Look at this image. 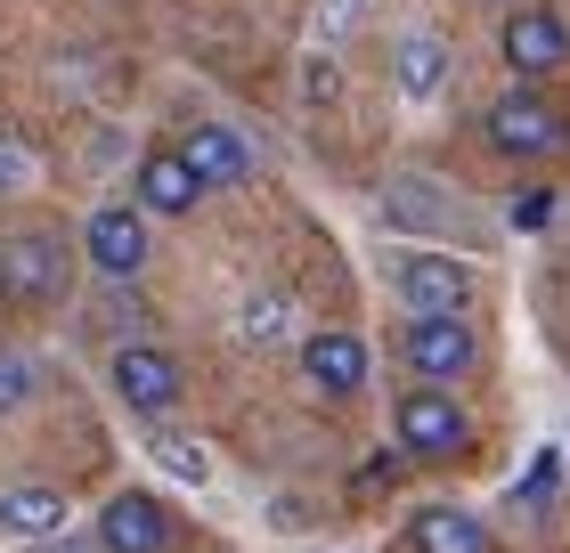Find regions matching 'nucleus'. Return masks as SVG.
<instances>
[{"instance_id": "f257e3e1", "label": "nucleus", "mask_w": 570, "mask_h": 553, "mask_svg": "<svg viewBox=\"0 0 570 553\" xmlns=\"http://www.w3.org/2000/svg\"><path fill=\"white\" fill-rule=\"evenodd\" d=\"M562 139H570L562 107H554L547 90H530V82H513L498 107H489V147L513 155V164H538V155H554Z\"/></svg>"}, {"instance_id": "f03ea898", "label": "nucleus", "mask_w": 570, "mask_h": 553, "mask_svg": "<svg viewBox=\"0 0 570 553\" xmlns=\"http://www.w3.org/2000/svg\"><path fill=\"white\" fill-rule=\"evenodd\" d=\"M66 294V245L49 228H17V236H0V302H24V309H41V302H58Z\"/></svg>"}, {"instance_id": "7ed1b4c3", "label": "nucleus", "mask_w": 570, "mask_h": 553, "mask_svg": "<svg viewBox=\"0 0 570 553\" xmlns=\"http://www.w3.org/2000/svg\"><path fill=\"white\" fill-rule=\"evenodd\" d=\"M392 424H400V447H407L416 464H449V456H464V447H473V424H464L456 391H424V383H416V391L400 399Z\"/></svg>"}, {"instance_id": "20e7f679", "label": "nucleus", "mask_w": 570, "mask_h": 553, "mask_svg": "<svg viewBox=\"0 0 570 553\" xmlns=\"http://www.w3.org/2000/svg\"><path fill=\"white\" fill-rule=\"evenodd\" d=\"M392 294L407 318H456L464 302H473V269L449 253H400L392 260Z\"/></svg>"}, {"instance_id": "39448f33", "label": "nucleus", "mask_w": 570, "mask_h": 553, "mask_svg": "<svg viewBox=\"0 0 570 553\" xmlns=\"http://www.w3.org/2000/svg\"><path fill=\"white\" fill-rule=\"evenodd\" d=\"M107 383L131 415H164V407H179V391H188V375H179V358L164 342H122L107 358Z\"/></svg>"}, {"instance_id": "423d86ee", "label": "nucleus", "mask_w": 570, "mask_h": 553, "mask_svg": "<svg viewBox=\"0 0 570 553\" xmlns=\"http://www.w3.org/2000/svg\"><path fill=\"white\" fill-rule=\"evenodd\" d=\"M400 358L424 375V391H449L456 375H473V358H481V342L464 318H407L400 334Z\"/></svg>"}, {"instance_id": "0eeeda50", "label": "nucleus", "mask_w": 570, "mask_h": 553, "mask_svg": "<svg viewBox=\"0 0 570 553\" xmlns=\"http://www.w3.org/2000/svg\"><path fill=\"white\" fill-rule=\"evenodd\" d=\"M82 253H90L98 277L131 285V277L147 269V213H131V204H98L90 228H82Z\"/></svg>"}, {"instance_id": "6e6552de", "label": "nucleus", "mask_w": 570, "mask_h": 553, "mask_svg": "<svg viewBox=\"0 0 570 553\" xmlns=\"http://www.w3.org/2000/svg\"><path fill=\"white\" fill-rule=\"evenodd\" d=\"M98 553H171V513L147 488H115L98 505Z\"/></svg>"}, {"instance_id": "1a4fd4ad", "label": "nucleus", "mask_w": 570, "mask_h": 553, "mask_svg": "<svg viewBox=\"0 0 570 553\" xmlns=\"http://www.w3.org/2000/svg\"><path fill=\"white\" fill-rule=\"evenodd\" d=\"M302 375H309V391H318V399H351V391H367L375 358H367V342H358V334L326 326V334L302 342Z\"/></svg>"}, {"instance_id": "9d476101", "label": "nucleus", "mask_w": 570, "mask_h": 553, "mask_svg": "<svg viewBox=\"0 0 570 553\" xmlns=\"http://www.w3.org/2000/svg\"><path fill=\"white\" fill-rule=\"evenodd\" d=\"M498 49H505L513 82H538V73H554V66L570 58V24H562L554 9H513L505 33H498Z\"/></svg>"}, {"instance_id": "9b49d317", "label": "nucleus", "mask_w": 570, "mask_h": 553, "mask_svg": "<svg viewBox=\"0 0 570 553\" xmlns=\"http://www.w3.org/2000/svg\"><path fill=\"white\" fill-rule=\"evenodd\" d=\"M179 164L196 171V188H245L253 179V147L228 122H196L188 139H179Z\"/></svg>"}, {"instance_id": "f8f14e48", "label": "nucleus", "mask_w": 570, "mask_h": 553, "mask_svg": "<svg viewBox=\"0 0 570 553\" xmlns=\"http://www.w3.org/2000/svg\"><path fill=\"white\" fill-rule=\"evenodd\" d=\"M131 188H139V213H155V220H188V213H196V196H204V188H196V171L179 164V147H155L147 164H139Z\"/></svg>"}, {"instance_id": "ddd939ff", "label": "nucleus", "mask_w": 570, "mask_h": 553, "mask_svg": "<svg viewBox=\"0 0 570 553\" xmlns=\"http://www.w3.org/2000/svg\"><path fill=\"white\" fill-rule=\"evenodd\" d=\"M58 530H66V488H49V481L0 488V537H33V545H49Z\"/></svg>"}, {"instance_id": "4468645a", "label": "nucleus", "mask_w": 570, "mask_h": 553, "mask_svg": "<svg viewBox=\"0 0 570 553\" xmlns=\"http://www.w3.org/2000/svg\"><path fill=\"white\" fill-rule=\"evenodd\" d=\"M407 545H416V553H489V530H481L473 505H416Z\"/></svg>"}, {"instance_id": "2eb2a0df", "label": "nucleus", "mask_w": 570, "mask_h": 553, "mask_svg": "<svg viewBox=\"0 0 570 553\" xmlns=\"http://www.w3.org/2000/svg\"><path fill=\"white\" fill-rule=\"evenodd\" d=\"M392 82H400V98H440V82H449V41L440 33H407L392 49Z\"/></svg>"}, {"instance_id": "dca6fc26", "label": "nucleus", "mask_w": 570, "mask_h": 553, "mask_svg": "<svg viewBox=\"0 0 570 553\" xmlns=\"http://www.w3.org/2000/svg\"><path fill=\"white\" fill-rule=\"evenodd\" d=\"M383 220L392 228H407V236H432V228H449V204L432 196V179H392V188H383Z\"/></svg>"}, {"instance_id": "f3484780", "label": "nucleus", "mask_w": 570, "mask_h": 553, "mask_svg": "<svg viewBox=\"0 0 570 553\" xmlns=\"http://www.w3.org/2000/svg\"><path fill=\"white\" fill-rule=\"evenodd\" d=\"M147 456H155V472H164V481H179V488H204V481H213V456H204L188 432H155Z\"/></svg>"}, {"instance_id": "a211bd4d", "label": "nucleus", "mask_w": 570, "mask_h": 553, "mask_svg": "<svg viewBox=\"0 0 570 553\" xmlns=\"http://www.w3.org/2000/svg\"><path fill=\"white\" fill-rule=\"evenodd\" d=\"M285 318H294V302H285L277 285H269V294H245V302H237V334H245V342H277Z\"/></svg>"}, {"instance_id": "6ab92c4d", "label": "nucleus", "mask_w": 570, "mask_h": 553, "mask_svg": "<svg viewBox=\"0 0 570 553\" xmlns=\"http://www.w3.org/2000/svg\"><path fill=\"white\" fill-rule=\"evenodd\" d=\"M24 399H33V358H24V350H0V415H17Z\"/></svg>"}, {"instance_id": "aec40b11", "label": "nucleus", "mask_w": 570, "mask_h": 553, "mask_svg": "<svg viewBox=\"0 0 570 553\" xmlns=\"http://www.w3.org/2000/svg\"><path fill=\"white\" fill-rule=\"evenodd\" d=\"M24 179H33V155H24L17 139H0V196H9V188H24Z\"/></svg>"}, {"instance_id": "412c9836", "label": "nucleus", "mask_w": 570, "mask_h": 553, "mask_svg": "<svg viewBox=\"0 0 570 553\" xmlns=\"http://www.w3.org/2000/svg\"><path fill=\"white\" fill-rule=\"evenodd\" d=\"M302 90H309V98H334V66L309 58V66H302Z\"/></svg>"}, {"instance_id": "4be33fe9", "label": "nucleus", "mask_w": 570, "mask_h": 553, "mask_svg": "<svg viewBox=\"0 0 570 553\" xmlns=\"http://www.w3.org/2000/svg\"><path fill=\"white\" fill-rule=\"evenodd\" d=\"M41 553H98V545H73V537H49Z\"/></svg>"}, {"instance_id": "5701e85b", "label": "nucleus", "mask_w": 570, "mask_h": 553, "mask_svg": "<svg viewBox=\"0 0 570 553\" xmlns=\"http://www.w3.org/2000/svg\"><path fill=\"white\" fill-rule=\"evenodd\" d=\"M351 9H358V0H351Z\"/></svg>"}]
</instances>
